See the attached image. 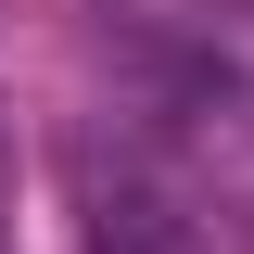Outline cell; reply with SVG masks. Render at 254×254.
Segmentation results:
<instances>
[{
    "mask_svg": "<svg viewBox=\"0 0 254 254\" xmlns=\"http://www.w3.org/2000/svg\"><path fill=\"white\" fill-rule=\"evenodd\" d=\"M89 254H203V229L178 216V190L102 178V190H89Z\"/></svg>",
    "mask_w": 254,
    "mask_h": 254,
    "instance_id": "cell-1",
    "label": "cell"
}]
</instances>
